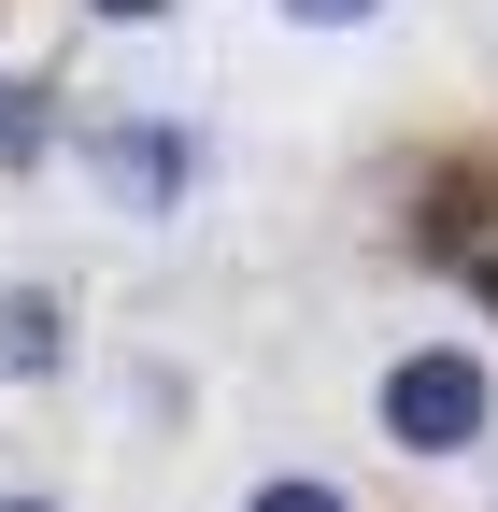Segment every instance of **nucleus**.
<instances>
[{
    "label": "nucleus",
    "instance_id": "6",
    "mask_svg": "<svg viewBox=\"0 0 498 512\" xmlns=\"http://www.w3.org/2000/svg\"><path fill=\"white\" fill-rule=\"evenodd\" d=\"M271 15H285V29H370L385 0H271Z\"/></svg>",
    "mask_w": 498,
    "mask_h": 512
},
{
    "label": "nucleus",
    "instance_id": "4",
    "mask_svg": "<svg viewBox=\"0 0 498 512\" xmlns=\"http://www.w3.org/2000/svg\"><path fill=\"white\" fill-rule=\"evenodd\" d=\"M43 143H57V86H29V72H15V86H0V171H29Z\"/></svg>",
    "mask_w": 498,
    "mask_h": 512
},
{
    "label": "nucleus",
    "instance_id": "3",
    "mask_svg": "<svg viewBox=\"0 0 498 512\" xmlns=\"http://www.w3.org/2000/svg\"><path fill=\"white\" fill-rule=\"evenodd\" d=\"M72 356H86L72 285H0V384H72Z\"/></svg>",
    "mask_w": 498,
    "mask_h": 512
},
{
    "label": "nucleus",
    "instance_id": "2",
    "mask_svg": "<svg viewBox=\"0 0 498 512\" xmlns=\"http://www.w3.org/2000/svg\"><path fill=\"white\" fill-rule=\"evenodd\" d=\"M72 157H86V171H100L129 214H171L185 185H200V143H185L171 114H114V128H72Z\"/></svg>",
    "mask_w": 498,
    "mask_h": 512
},
{
    "label": "nucleus",
    "instance_id": "5",
    "mask_svg": "<svg viewBox=\"0 0 498 512\" xmlns=\"http://www.w3.org/2000/svg\"><path fill=\"white\" fill-rule=\"evenodd\" d=\"M242 512H356V484H328V470H257Z\"/></svg>",
    "mask_w": 498,
    "mask_h": 512
},
{
    "label": "nucleus",
    "instance_id": "7",
    "mask_svg": "<svg viewBox=\"0 0 498 512\" xmlns=\"http://www.w3.org/2000/svg\"><path fill=\"white\" fill-rule=\"evenodd\" d=\"M0 512H72V498H43V484H0Z\"/></svg>",
    "mask_w": 498,
    "mask_h": 512
},
{
    "label": "nucleus",
    "instance_id": "1",
    "mask_svg": "<svg viewBox=\"0 0 498 512\" xmlns=\"http://www.w3.org/2000/svg\"><path fill=\"white\" fill-rule=\"evenodd\" d=\"M370 413H385V441H399V456L456 470L470 441L498 427V370H484L470 342H399V356H385V384H370Z\"/></svg>",
    "mask_w": 498,
    "mask_h": 512
},
{
    "label": "nucleus",
    "instance_id": "8",
    "mask_svg": "<svg viewBox=\"0 0 498 512\" xmlns=\"http://www.w3.org/2000/svg\"><path fill=\"white\" fill-rule=\"evenodd\" d=\"M100 15H114V29H143V15H157V0H100Z\"/></svg>",
    "mask_w": 498,
    "mask_h": 512
}]
</instances>
